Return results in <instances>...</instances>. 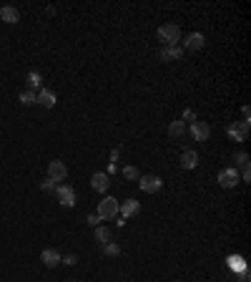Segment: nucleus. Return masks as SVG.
I'll return each mask as SVG.
<instances>
[{"instance_id":"obj_17","label":"nucleus","mask_w":251,"mask_h":282,"mask_svg":"<svg viewBox=\"0 0 251 282\" xmlns=\"http://www.w3.org/2000/svg\"><path fill=\"white\" fill-rule=\"evenodd\" d=\"M26 83H28V88H26V91H33V93L43 88V78H41V73H36V71H31V73H28Z\"/></svg>"},{"instance_id":"obj_23","label":"nucleus","mask_w":251,"mask_h":282,"mask_svg":"<svg viewBox=\"0 0 251 282\" xmlns=\"http://www.w3.org/2000/svg\"><path fill=\"white\" fill-rule=\"evenodd\" d=\"M123 176H126L128 181H133V179H138L141 174H138V169H136V166H126V169H123Z\"/></svg>"},{"instance_id":"obj_29","label":"nucleus","mask_w":251,"mask_h":282,"mask_svg":"<svg viewBox=\"0 0 251 282\" xmlns=\"http://www.w3.org/2000/svg\"><path fill=\"white\" fill-rule=\"evenodd\" d=\"M238 277H241V282H248V279H251V274H248V269H246V267L238 272Z\"/></svg>"},{"instance_id":"obj_8","label":"nucleus","mask_w":251,"mask_h":282,"mask_svg":"<svg viewBox=\"0 0 251 282\" xmlns=\"http://www.w3.org/2000/svg\"><path fill=\"white\" fill-rule=\"evenodd\" d=\"M188 134H191L196 141H208V136H211V126H208L206 121H193L191 129H188Z\"/></svg>"},{"instance_id":"obj_12","label":"nucleus","mask_w":251,"mask_h":282,"mask_svg":"<svg viewBox=\"0 0 251 282\" xmlns=\"http://www.w3.org/2000/svg\"><path fill=\"white\" fill-rule=\"evenodd\" d=\"M91 186H93L96 192H108V186H111V176H108L106 171H96V174L91 176Z\"/></svg>"},{"instance_id":"obj_6","label":"nucleus","mask_w":251,"mask_h":282,"mask_svg":"<svg viewBox=\"0 0 251 282\" xmlns=\"http://www.w3.org/2000/svg\"><path fill=\"white\" fill-rule=\"evenodd\" d=\"M248 126H251L248 121L231 124V126L226 129V134H228V139H231V141H238V144H241V141H246V136H248Z\"/></svg>"},{"instance_id":"obj_18","label":"nucleus","mask_w":251,"mask_h":282,"mask_svg":"<svg viewBox=\"0 0 251 282\" xmlns=\"http://www.w3.org/2000/svg\"><path fill=\"white\" fill-rule=\"evenodd\" d=\"M168 134L173 136V139H181L183 134H186V124L178 119V121H171V126H168Z\"/></svg>"},{"instance_id":"obj_25","label":"nucleus","mask_w":251,"mask_h":282,"mask_svg":"<svg viewBox=\"0 0 251 282\" xmlns=\"http://www.w3.org/2000/svg\"><path fill=\"white\" fill-rule=\"evenodd\" d=\"M181 121H183V124H186V121H191V124H193V121H198V119H196V114H193L191 109H186V111H183V119H181Z\"/></svg>"},{"instance_id":"obj_1","label":"nucleus","mask_w":251,"mask_h":282,"mask_svg":"<svg viewBox=\"0 0 251 282\" xmlns=\"http://www.w3.org/2000/svg\"><path fill=\"white\" fill-rule=\"evenodd\" d=\"M156 36H158V41H161L163 46H178V41H181V28H178L176 23H163V26L156 31Z\"/></svg>"},{"instance_id":"obj_21","label":"nucleus","mask_w":251,"mask_h":282,"mask_svg":"<svg viewBox=\"0 0 251 282\" xmlns=\"http://www.w3.org/2000/svg\"><path fill=\"white\" fill-rule=\"evenodd\" d=\"M103 252H106L108 257H118V254H121V247H118L116 242H108V244H103Z\"/></svg>"},{"instance_id":"obj_22","label":"nucleus","mask_w":251,"mask_h":282,"mask_svg":"<svg viewBox=\"0 0 251 282\" xmlns=\"http://www.w3.org/2000/svg\"><path fill=\"white\" fill-rule=\"evenodd\" d=\"M41 189H43L46 194H56V181H53V179H43V181H41Z\"/></svg>"},{"instance_id":"obj_14","label":"nucleus","mask_w":251,"mask_h":282,"mask_svg":"<svg viewBox=\"0 0 251 282\" xmlns=\"http://www.w3.org/2000/svg\"><path fill=\"white\" fill-rule=\"evenodd\" d=\"M56 101H58V99H56V93H53L51 88H41V91H38V104H41L43 109H53Z\"/></svg>"},{"instance_id":"obj_5","label":"nucleus","mask_w":251,"mask_h":282,"mask_svg":"<svg viewBox=\"0 0 251 282\" xmlns=\"http://www.w3.org/2000/svg\"><path fill=\"white\" fill-rule=\"evenodd\" d=\"M161 176H156V174H143V176H138V186L146 192V194H156L158 189H161Z\"/></svg>"},{"instance_id":"obj_24","label":"nucleus","mask_w":251,"mask_h":282,"mask_svg":"<svg viewBox=\"0 0 251 282\" xmlns=\"http://www.w3.org/2000/svg\"><path fill=\"white\" fill-rule=\"evenodd\" d=\"M241 262H243L241 257H228V267H233L236 272H241V269H243V264H241Z\"/></svg>"},{"instance_id":"obj_7","label":"nucleus","mask_w":251,"mask_h":282,"mask_svg":"<svg viewBox=\"0 0 251 282\" xmlns=\"http://www.w3.org/2000/svg\"><path fill=\"white\" fill-rule=\"evenodd\" d=\"M66 176H68V166H66L61 159H56V161L48 164V179H53V181H66Z\"/></svg>"},{"instance_id":"obj_15","label":"nucleus","mask_w":251,"mask_h":282,"mask_svg":"<svg viewBox=\"0 0 251 282\" xmlns=\"http://www.w3.org/2000/svg\"><path fill=\"white\" fill-rule=\"evenodd\" d=\"M61 252H56V249H43V254H41V262L46 264V267H58L61 264Z\"/></svg>"},{"instance_id":"obj_13","label":"nucleus","mask_w":251,"mask_h":282,"mask_svg":"<svg viewBox=\"0 0 251 282\" xmlns=\"http://www.w3.org/2000/svg\"><path fill=\"white\" fill-rule=\"evenodd\" d=\"M0 21H3V23H18L21 21V13H18V8H13V6H3V8H0Z\"/></svg>"},{"instance_id":"obj_27","label":"nucleus","mask_w":251,"mask_h":282,"mask_svg":"<svg viewBox=\"0 0 251 282\" xmlns=\"http://www.w3.org/2000/svg\"><path fill=\"white\" fill-rule=\"evenodd\" d=\"M76 262H78V257H76V254H68V257H63V259H61V264H68V267H73Z\"/></svg>"},{"instance_id":"obj_9","label":"nucleus","mask_w":251,"mask_h":282,"mask_svg":"<svg viewBox=\"0 0 251 282\" xmlns=\"http://www.w3.org/2000/svg\"><path fill=\"white\" fill-rule=\"evenodd\" d=\"M203 46H206V36H203V33H191V36L183 41L181 48H183V51H201Z\"/></svg>"},{"instance_id":"obj_2","label":"nucleus","mask_w":251,"mask_h":282,"mask_svg":"<svg viewBox=\"0 0 251 282\" xmlns=\"http://www.w3.org/2000/svg\"><path fill=\"white\" fill-rule=\"evenodd\" d=\"M56 197H58L61 207H66V209L76 207V189H73L71 184H58V186H56Z\"/></svg>"},{"instance_id":"obj_3","label":"nucleus","mask_w":251,"mask_h":282,"mask_svg":"<svg viewBox=\"0 0 251 282\" xmlns=\"http://www.w3.org/2000/svg\"><path fill=\"white\" fill-rule=\"evenodd\" d=\"M223 189H233L238 181H241V176H238V171H236V166H228V169H221L218 171V179H216Z\"/></svg>"},{"instance_id":"obj_19","label":"nucleus","mask_w":251,"mask_h":282,"mask_svg":"<svg viewBox=\"0 0 251 282\" xmlns=\"http://www.w3.org/2000/svg\"><path fill=\"white\" fill-rule=\"evenodd\" d=\"M111 229L108 227H96V242H101V244H108L111 242Z\"/></svg>"},{"instance_id":"obj_4","label":"nucleus","mask_w":251,"mask_h":282,"mask_svg":"<svg viewBox=\"0 0 251 282\" xmlns=\"http://www.w3.org/2000/svg\"><path fill=\"white\" fill-rule=\"evenodd\" d=\"M116 214H118V202L113 197H106V199L98 202V217L101 219H116Z\"/></svg>"},{"instance_id":"obj_10","label":"nucleus","mask_w":251,"mask_h":282,"mask_svg":"<svg viewBox=\"0 0 251 282\" xmlns=\"http://www.w3.org/2000/svg\"><path fill=\"white\" fill-rule=\"evenodd\" d=\"M138 212H141V202H136V199H126V202L118 204V214H121L123 219H128V217H133V214H138Z\"/></svg>"},{"instance_id":"obj_11","label":"nucleus","mask_w":251,"mask_h":282,"mask_svg":"<svg viewBox=\"0 0 251 282\" xmlns=\"http://www.w3.org/2000/svg\"><path fill=\"white\" fill-rule=\"evenodd\" d=\"M181 56H183V48H181V46H163V48H161V61H163V63L181 61Z\"/></svg>"},{"instance_id":"obj_28","label":"nucleus","mask_w":251,"mask_h":282,"mask_svg":"<svg viewBox=\"0 0 251 282\" xmlns=\"http://www.w3.org/2000/svg\"><path fill=\"white\" fill-rule=\"evenodd\" d=\"M98 222H101L98 214H88V224H91V227H98Z\"/></svg>"},{"instance_id":"obj_16","label":"nucleus","mask_w":251,"mask_h":282,"mask_svg":"<svg viewBox=\"0 0 251 282\" xmlns=\"http://www.w3.org/2000/svg\"><path fill=\"white\" fill-rule=\"evenodd\" d=\"M181 166H183V169H196V166H198V154H196L193 149H186V151L181 154Z\"/></svg>"},{"instance_id":"obj_20","label":"nucleus","mask_w":251,"mask_h":282,"mask_svg":"<svg viewBox=\"0 0 251 282\" xmlns=\"http://www.w3.org/2000/svg\"><path fill=\"white\" fill-rule=\"evenodd\" d=\"M21 104H23V106H33V104H38V93H33V91H23V93H21Z\"/></svg>"},{"instance_id":"obj_26","label":"nucleus","mask_w":251,"mask_h":282,"mask_svg":"<svg viewBox=\"0 0 251 282\" xmlns=\"http://www.w3.org/2000/svg\"><path fill=\"white\" fill-rule=\"evenodd\" d=\"M236 164H238V166H246V164H248V154H243V151L236 154Z\"/></svg>"}]
</instances>
